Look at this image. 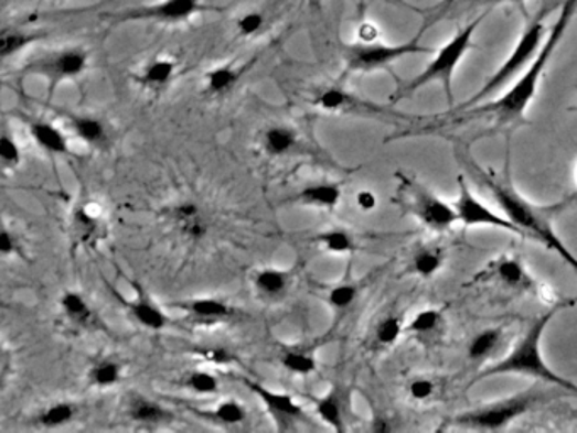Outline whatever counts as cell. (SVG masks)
<instances>
[{"instance_id":"obj_21","label":"cell","mask_w":577,"mask_h":433,"mask_svg":"<svg viewBox=\"0 0 577 433\" xmlns=\"http://www.w3.org/2000/svg\"><path fill=\"white\" fill-rule=\"evenodd\" d=\"M317 413L332 429H344V398H342L341 391H331L328 397L322 398L317 404Z\"/></svg>"},{"instance_id":"obj_24","label":"cell","mask_w":577,"mask_h":433,"mask_svg":"<svg viewBox=\"0 0 577 433\" xmlns=\"http://www.w3.org/2000/svg\"><path fill=\"white\" fill-rule=\"evenodd\" d=\"M297 144V134L285 126H275L265 132V148L269 154L281 156Z\"/></svg>"},{"instance_id":"obj_42","label":"cell","mask_w":577,"mask_h":433,"mask_svg":"<svg viewBox=\"0 0 577 433\" xmlns=\"http://www.w3.org/2000/svg\"><path fill=\"white\" fill-rule=\"evenodd\" d=\"M0 160L4 161L6 166H15L21 161V151H19L18 144L8 134L0 138Z\"/></svg>"},{"instance_id":"obj_46","label":"cell","mask_w":577,"mask_h":433,"mask_svg":"<svg viewBox=\"0 0 577 433\" xmlns=\"http://www.w3.org/2000/svg\"><path fill=\"white\" fill-rule=\"evenodd\" d=\"M202 356H204L205 359L212 360V362H217V365H227V362L233 360V356H231L227 350L221 349V347L202 350Z\"/></svg>"},{"instance_id":"obj_48","label":"cell","mask_w":577,"mask_h":433,"mask_svg":"<svg viewBox=\"0 0 577 433\" xmlns=\"http://www.w3.org/2000/svg\"><path fill=\"white\" fill-rule=\"evenodd\" d=\"M487 2H491V4H501V2H510V4L520 6V8H522L523 11H525L526 0H487Z\"/></svg>"},{"instance_id":"obj_27","label":"cell","mask_w":577,"mask_h":433,"mask_svg":"<svg viewBox=\"0 0 577 433\" xmlns=\"http://www.w3.org/2000/svg\"><path fill=\"white\" fill-rule=\"evenodd\" d=\"M131 314L135 315L136 321L142 327L149 328V331H161L167 325V317H164L163 312L146 300L131 303Z\"/></svg>"},{"instance_id":"obj_43","label":"cell","mask_w":577,"mask_h":433,"mask_svg":"<svg viewBox=\"0 0 577 433\" xmlns=\"http://www.w3.org/2000/svg\"><path fill=\"white\" fill-rule=\"evenodd\" d=\"M179 226L182 232L192 240L204 239L205 234H207V223H205L204 215H196L193 219L185 220Z\"/></svg>"},{"instance_id":"obj_11","label":"cell","mask_w":577,"mask_h":433,"mask_svg":"<svg viewBox=\"0 0 577 433\" xmlns=\"http://www.w3.org/2000/svg\"><path fill=\"white\" fill-rule=\"evenodd\" d=\"M88 66V53L81 47H70L63 52L53 53L46 56L41 62L34 63L31 66V72L43 75L53 84L60 82L72 80V78L81 77Z\"/></svg>"},{"instance_id":"obj_30","label":"cell","mask_w":577,"mask_h":433,"mask_svg":"<svg viewBox=\"0 0 577 433\" xmlns=\"http://www.w3.org/2000/svg\"><path fill=\"white\" fill-rule=\"evenodd\" d=\"M256 288L266 296H280L287 290V274L276 270H263L256 274Z\"/></svg>"},{"instance_id":"obj_7","label":"cell","mask_w":577,"mask_h":433,"mask_svg":"<svg viewBox=\"0 0 577 433\" xmlns=\"http://www.w3.org/2000/svg\"><path fill=\"white\" fill-rule=\"evenodd\" d=\"M405 205L421 226L434 232H447L459 223L455 205L447 204L442 197L415 180L404 182Z\"/></svg>"},{"instance_id":"obj_23","label":"cell","mask_w":577,"mask_h":433,"mask_svg":"<svg viewBox=\"0 0 577 433\" xmlns=\"http://www.w3.org/2000/svg\"><path fill=\"white\" fill-rule=\"evenodd\" d=\"M73 131L87 144H103L107 139L106 126L95 117H75L72 122Z\"/></svg>"},{"instance_id":"obj_8","label":"cell","mask_w":577,"mask_h":433,"mask_svg":"<svg viewBox=\"0 0 577 433\" xmlns=\"http://www.w3.org/2000/svg\"><path fill=\"white\" fill-rule=\"evenodd\" d=\"M425 30H421L414 40L402 44H386L382 41L373 43L351 44L348 46V65L351 69L357 72H373V69L383 68L392 65L396 59L404 58L408 55H421V53H434L432 47L421 46L420 36Z\"/></svg>"},{"instance_id":"obj_33","label":"cell","mask_w":577,"mask_h":433,"mask_svg":"<svg viewBox=\"0 0 577 433\" xmlns=\"http://www.w3.org/2000/svg\"><path fill=\"white\" fill-rule=\"evenodd\" d=\"M73 416H75V408H73V404L56 403L46 408V410L41 413L40 422L41 425L53 429V426H62L65 425V423L72 422Z\"/></svg>"},{"instance_id":"obj_10","label":"cell","mask_w":577,"mask_h":433,"mask_svg":"<svg viewBox=\"0 0 577 433\" xmlns=\"http://www.w3.org/2000/svg\"><path fill=\"white\" fill-rule=\"evenodd\" d=\"M207 0H158L154 4L119 12V21H153L161 24H182L199 14L214 11Z\"/></svg>"},{"instance_id":"obj_49","label":"cell","mask_w":577,"mask_h":433,"mask_svg":"<svg viewBox=\"0 0 577 433\" xmlns=\"http://www.w3.org/2000/svg\"><path fill=\"white\" fill-rule=\"evenodd\" d=\"M452 2H455V0H446V4L442 6V9H440L439 14H437V18H440V15L446 14V12L449 11L450 6H452Z\"/></svg>"},{"instance_id":"obj_6","label":"cell","mask_w":577,"mask_h":433,"mask_svg":"<svg viewBox=\"0 0 577 433\" xmlns=\"http://www.w3.org/2000/svg\"><path fill=\"white\" fill-rule=\"evenodd\" d=\"M544 398V391L538 387L501 398L491 403L480 404L468 412L459 413L452 419V425L469 430H503L515 422L520 416L526 415L532 408L537 407Z\"/></svg>"},{"instance_id":"obj_45","label":"cell","mask_w":577,"mask_h":433,"mask_svg":"<svg viewBox=\"0 0 577 433\" xmlns=\"http://www.w3.org/2000/svg\"><path fill=\"white\" fill-rule=\"evenodd\" d=\"M356 205L363 212H371L378 207V197L371 190H361L356 195Z\"/></svg>"},{"instance_id":"obj_5","label":"cell","mask_w":577,"mask_h":433,"mask_svg":"<svg viewBox=\"0 0 577 433\" xmlns=\"http://www.w3.org/2000/svg\"><path fill=\"white\" fill-rule=\"evenodd\" d=\"M487 15L488 12L481 15V18L474 19L471 24L459 30L455 37H450L440 50H437L436 56H434L429 66L414 80L408 82L402 94L410 95L417 91L418 88L425 87V85L439 82L444 87V91H446L449 107H455V82H452V78H455L459 63L462 62L466 53L471 50L472 36H474L476 30L481 26V22L487 19Z\"/></svg>"},{"instance_id":"obj_12","label":"cell","mask_w":577,"mask_h":433,"mask_svg":"<svg viewBox=\"0 0 577 433\" xmlns=\"http://www.w3.org/2000/svg\"><path fill=\"white\" fill-rule=\"evenodd\" d=\"M487 273L490 280L496 281L500 286L512 292H541L537 281L534 280L531 271L526 270L522 259L516 256H501L496 261L491 262Z\"/></svg>"},{"instance_id":"obj_19","label":"cell","mask_w":577,"mask_h":433,"mask_svg":"<svg viewBox=\"0 0 577 433\" xmlns=\"http://www.w3.org/2000/svg\"><path fill=\"white\" fill-rule=\"evenodd\" d=\"M174 74H177V63L173 59L158 58L145 66L138 80L146 87L160 88L170 84Z\"/></svg>"},{"instance_id":"obj_1","label":"cell","mask_w":577,"mask_h":433,"mask_svg":"<svg viewBox=\"0 0 577 433\" xmlns=\"http://www.w3.org/2000/svg\"><path fill=\"white\" fill-rule=\"evenodd\" d=\"M576 14L577 0H564L559 18L551 28V33L545 36L537 58L528 66V69H525V74L513 84V87L505 95H501L500 99L484 104V106L480 104L476 109H469V113H487V116L500 120L503 125H509L512 120L523 117L532 100L535 99V95H537L538 85H541L545 69L551 63L552 55L556 53L557 46L566 36L567 28H569L570 21Z\"/></svg>"},{"instance_id":"obj_4","label":"cell","mask_w":577,"mask_h":433,"mask_svg":"<svg viewBox=\"0 0 577 433\" xmlns=\"http://www.w3.org/2000/svg\"><path fill=\"white\" fill-rule=\"evenodd\" d=\"M557 6L559 4H548L547 2L537 14L528 19V24H526L523 33L520 34L519 41H516L515 46H513L509 58L494 72L493 77L488 78L487 84L472 95L471 99L462 104L461 110L471 109L476 104H480L481 100L487 99V97L493 95L494 91L509 85L520 72L528 69V66L537 58L545 36H547V33H545V31H547L545 21H547L551 12L556 11Z\"/></svg>"},{"instance_id":"obj_50","label":"cell","mask_w":577,"mask_h":433,"mask_svg":"<svg viewBox=\"0 0 577 433\" xmlns=\"http://www.w3.org/2000/svg\"><path fill=\"white\" fill-rule=\"evenodd\" d=\"M574 185H576L577 188V163L576 166H574Z\"/></svg>"},{"instance_id":"obj_40","label":"cell","mask_w":577,"mask_h":433,"mask_svg":"<svg viewBox=\"0 0 577 433\" xmlns=\"http://www.w3.org/2000/svg\"><path fill=\"white\" fill-rule=\"evenodd\" d=\"M186 385H189L190 390L199 394H214L218 390V379L205 371H196L190 375Z\"/></svg>"},{"instance_id":"obj_15","label":"cell","mask_w":577,"mask_h":433,"mask_svg":"<svg viewBox=\"0 0 577 433\" xmlns=\"http://www.w3.org/2000/svg\"><path fill=\"white\" fill-rule=\"evenodd\" d=\"M446 255L437 246H421L410 259V271L421 280H430L442 271Z\"/></svg>"},{"instance_id":"obj_17","label":"cell","mask_w":577,"mask_h":433,"mask_svg":"<svg viewBox=\"0 0 577 433\" xmlns=\"http://www.w3.org/2000/svg\"><path fill=\"white\" fill-rule=\"evenodd\" d=\"M31 136L43 150L50 151V153L62 154L68 150L66 136L56 126L50 125V122H43V120L33 122L31 125Z\"/></svg>"},{"instance_id":"obj_22","label":"cell","mask_w":577,"mask_h":433,"mask_svg":"<svg viewBox=\"0 0 577 433\" xmlns=\"http://www.w3.org/2000/svg\"><path fill=\"white\" fill-rule=\"evenodd\" d=\"M341 188L332 183H319V185L307 186L300 194L306 204L317 205V207L332 208L341 201Z\"/></svg>"},{"instance_id":"obj_16","label":"cell","mask_w":577,"mask_h":433,"mask_svg":"<svg viewBox=\"0 0 577 433\" xmlns=\"http://www.w3.org/2000/svg\"><path fill=\"white\" fill-rule=\"evenodd\" d=\"M247 387L255 391L263 403L275 412L276 415L287 416V419H295V416L302 415V408L290 394L276 393V391H269L268 388L261 387L258 382H247Z\"/></svg>"},{"instance_id":"obj_14","label":"cell","mask_w":577,"mask_h":433,"mask_svg":"<svg viewBox=\"0 0 577 433\" xmlns=\"http://www.w3.org/2000/svg\"><path fill=\"white\" fill-rule=\"evenodd\" d=\"M444 325H446L444 310L429 306L415 314V317L407 324V332L414 334L418 340H430L436 339Z\"/></svg>"},{"instance_id":"obj_41","label":"cell","mask_w":577,"mask_h":433,"mask_svg":"<svg viewBox=\"0 0 577 433\" xmlns=\"http://www.w3.org/2000/svg\"><path fill=\"white\" fill-rule=\"evenodd\" d=\"M357 299V288L354 284H339L329 293V302L339 310L349 308Z\"/></svg>"},{"instance_id":"obj_36","label":"cell","mask_w":577,"mask_h":433,"mask_svg":"<svg viewBox=\"0 0 577 433\" xmlns=\"http://www.w3.org/2000/svg\"><path fill=\"white\" fill-rule=\"evenodd\" d=\"M320 242L328 248V251L335 252V255H345L354 249V239L345 230H329L320 236Z\"/></svg>"},{"instance_id":"obj_2","label":"cell","mask_w":577,"mask_h":433,"mask_svg":"<svg viewBox=\"0 0 577 433\" xmlns=\"http://www.w3.org/2000/svg\"><path fill=\"white\" fill-rule=\"evenodd\" d=\"M480 176L483 178L484 185L490 188L500 210L519 229L523 230L526 239L538 240L545 248L557 252L573 270L577 271L576 256L566 248L563 239L554 230V224H552V217L557 214L560 205H557V207H538V205L531 204L525 197H522L510 183L498 182L493 175H484L481 172Z\"/></svg>"},{"instance_id":"obj_47","label":"cell","mask_w":577,"mask_h":433,"mask_svg":"<svg viewBox=\"0 0 577 433\" xmlns=\"http://www.w3.org/2000/svg\"><path fill=\"white\" fill-rule=\"evenodd\" d=\"M15 252V239L8 230L0 232V255L9 256Z\"/></svg>"},{"instance_id":"obj_29","label":"cell","mask_w":577,"mask_h":433,"mask_svg":"<svg viewBox=\"0 0 577 433\" xmlns=\"http://www.w3.org/2000/svg\"><path fill=\"white\" fill-rule=\"evenodd\" d=\"M62 306L63 312H65L75 324L88 325L92 318H94V312H92L90 306L85 302L84 296L78 295V293H65L62 299Z\"/></svg>"},{"instance_id":"obj_26","label":"cell","mask_w":577,"mask_h":433,"mask_svg":"<svg viewBox=\"0 0 577 433\" xmlns=\"http://www.w3.org/2000/svg\"><path fill=\"white\" fill-rule=\"evenodd\" d=\"M190 312L200 321H221L233 315V308L227 303L214 299H200L190 303Z\"/></svg>"},{"instance_id":"obj_28","label":"cell","mask_w":577,"mask_h":433,"mask_svg":"<svg viewBox=\"0 0 577 433\" xmlns=\"http://www.w3.org/2000/svg\"><path fill=\"white\" fill-rule=\"evenodd\" d=\"M316 104L322 110L338 112V110L351 109V107L356 106L357 100L354 99V95L348 94L342 88L331 87L317 95Z\"/></svg>"},{"instance_id":"obj_39","label":"cell","mask_w":577,"mask_h":433,"mask_svg":"<svg viewBox=\"0 0 577 433\" xmlns=\"http://www.w3.org/2000/svg\"><path fill=\"white\" fill-rule=\"evenodd\" d=\"M75 224H77L78 232H81L84 242L97 240L98 220L87 208H78L77 214H75Z\"/></svg>"},{"instance_id":"obj_35","label":"cell","mask_w":577,"mask_h":433,"mask_svg":"<svg viewBox=\"0 0 577 433\" xmlns=\"http://www.w3.org/2000/svg\"><path fill=\"white\" fill-rule=\"evenodd\" d=\"M281 365L288 369V371L295 372V375H310L316 371V359L309 354L297 353V350H288L281 356Z\"/></svg>"},{"instance_id":"obj_44","label":"cell","mask_w":577,"mask_h":433,"mask_svg":"<svg viewBox=\"0 0 577 433\" xmlns=\"http://www.w3.org/2000/svg\"><path fill=\"white\" fill-rule=\"evenodd\" d=\"M380 40V30L373 22H363L357 28V41L360 43H373V41Z\"/></svg>"},{"instance_id":"obj_25","label":"cell","mask_w":577,"mask_h":433,"mask_svg":"<svg viewBox=\"0 0 577 433\" xmlns=\"http://www.w3.org/2000/svg\"><path fill=\"white\" fill-rule=\"evenodd\" d=\"M404 332H407L404 318L398 317V315H388L380 322L378 327L374 331V340L380 347H392L398 343Z\"/></svg>"},{"instance_id":"obj_9","label":"cell","mask_w":577,"mask_h":433,"mask_svg":"<svg viewBox=\"0 0 577 433\" xmlns=\"http://www.w3.org/2000/svg\"><path fill=\"white\" fill-rule=\"evenodd\" d=\"M458 197L452 202L459 223L466 227H494V229L506 230L515 236L525 237L522 229L515 226L503 212L498 214L488 207L483 201L476 197L462 176L458 180ZM526 239V237H525Z\"/></svg>"},{"instance_id":"obj_13","label":"cell","mask_w":577,"mask_h":433,"mask_svg":"<svg viewBox=\"0 0 577 433\" xmlns=\"http://www.w3.org/2000/svg\"><path fill=\"white\" fill-rule=\"evenodd\" d=\"M505 339V328H483V331L472 335V339L469 340L468 349H466L468 359L471 360V362H476V365H483L487 360L493 359L498 350H501Z\"/></svg>"},{"instance_id":"obj_32","label":"cell","mask_w":577,"mask_h":433,"mask_svg":"<svg viewBox=\"0 0 577 433\" xmlns=\"http://www.w3.org/2000/svg\"><path fill=\"white\" fill-rule=\"evenodd\" d=\"M266 28V15L261 11H247L236 19V30L239 36L255 37Z\"/></svg>"},{"instance_id":"obj_37","label":"cell","mask_w":577,"mask_h":433,"mask_svg":"<svg viewBox=\"0 0 577 433\" xmlns=\"http://www.w3.org/2000/svg\"><path fill=\"white\" fill-rule=\"evenodd\" d=\"M131 416L136 422L153 423L160 422L164 416L163 408L160 404L148 400H136L131 407Z\"/></svg>"},{"instance_id":"obj_31","label":"cell","mask_w":577,"mask_h":433,"mask_svg":"<svg viewBox=\"0 0 577 433\" xmlns=\"http://www.w3.org/2000/svg\"><path fill=\"white\" fill-rule=\"evenodd\" d=\"M407 393L417 403H425L439 394V382L430 376H417L408 382Z\"/></svg>"},{"instance_id":"obj_34","label":"cell","mask_w":577,"mask_h":433,"mask_svg":"<svg viewBox=\"0 0 577 433\" xmlns=\"http://www.w3.org/2000/svg\"><path fill=\"white\" fill-rule=\"evenodd\" d=\"M90 379L97 387H114L120 379V366L114 362V360L98 362V365L92 369Z\"/></svg>"},{"instance_id":"obj_3","label":"cell","mask_w":577,"mask_h":433,"mask_svg":"<svg viewBox=\"0 0 577 433\" xmlns=\"http://www.w3.org/2000/svg\"><path fill=\"white\" fill-rule=\"evenodd\" d=\"M556 312L557 308L551 310L547 314L541 315L537 321L532 322L528 331L520 337L513 349L493 365L487 366L483 371L478 372L474 382L500 375H523L547 382V385H554L567 393L577 394L576 382L557 375L542 356V337Z\"/></svg>"},{"instance_id":"obj_38","label":"cell","mask_w":577,"mask_h":433,"mask_svg":"<svg viewBox=\"0 0 577 433\" xmlns=\"http://www.w3.org/2000/svg\"><path fill=\"white\" fill-rule=\"evenodd\" d=\"M215 419L225 425H239L246 420V410L237 401H222L214 412Z\"/></svg>"},{"instance_id":"obj_18","label":"cell","mask_w":577,"mask_h":433,"mask_svg":"<svg viewBox=\"0 0 577 433\" xmlns=\"http://www.w3.org/2000/svg\"><path fill=\"white\" fill-rule=\"evenodd\" d=\"M40 37V34L22 30V28H4L0 33V56L9 58V56L18 55L22 50L36 43Z\"/></svg>"},{"instance_id":"obj_20","label":"cell","mask_w":577,"mask_h":433,"mask_svg":"<svg viewBox=\"0 0 577 433\" xmlns=\"http://www.w3.org/2000/svg\"><path fill=\"white\" fill-rule=\"evenodd\" d=\"M241 75H243V69L233 65H222L217 66V68L211 69L207 77H205L209 94H227V91L233 90V88L236 87Z\"/></svg>"}]
</instances>
